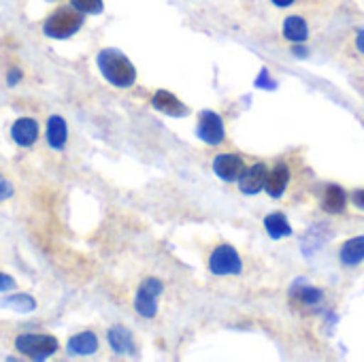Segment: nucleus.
Returning <instances> with one entry per match:
<instances>
[{"label": "nucleus", "mask_w": 364, "mask_h": 362, "mask_svg": "<svg viewBox=\"0 0 364 362\" xmlns=\"http://www.w3.org/2000/svg\"><path fill=\"white\" fill-rule=\"evenodd\" d=\"M96 64L100 75L115 87H130L136 81V68L134 64L128 60V55L115 47H107L102 51H98L96 55Z\"/></svg>", "instance_id": "f257e3e1"}, {"label": "nucleus", "mask_w": 364, "mask_h": 362, "mask_svg": "<svg viewBox=\"0 0 364 362\" xmlns=\"http://www.w3.org/2000/svg\"><path fill=\"white\" fill-rule=\"evenodd\" d=\"M83 28V13L77 11L73 4L70 6H60L55 9L43 23V34L49 38H70Z\"/></svg>", "instance_id": "f03ea898"}, {"label": "nucleus", "mask_w": 364, "mask_h": 362, "mask_svg": "<svg viewBox=\"0 0 364 362\" xmlns=\"http://www.w3.org/2000/svg\"><path fill=\"white\" fill-rule=\"evenodd\" d=\"M58 348H60V344L51 335L26 333V335H19L15 339V350L21 352L26 358H32V361H47L49 356H53L58 352Z\"/></svg>", "instance_id": "7ed1b4c3"}, {"label": "nucleus", "mask_w": 364, "mask_h": 362, "mask_svg": "<svg viewBox=\"0 0 364 362\" xmlns=\"http://www.w3.org/2000/svg\"><path fill=\"white\" fill-rule=\"evenodd\" d=\"M162 292H164V284L160 280H154V277L145 280L139 286L136 297H134V309H136V314L143 316V318H147V320L156 318V314H158V297Z\"/></svg>", "instance_id": "20e7f679"}, {"label": "nucleus", "mask_w": 364, "mask_h": 362, "mask_svg": "<svg viewBox=\"0 0 364 362\" xmlns=\"http://www.w3.org/2000/svg\"><path fill=\"white\" fill-rule=\"evenodd\" d=\"M209 271L213 275H239L243 260L232 245H218L209 256Z\"/></svg>", "instance_id": "39448f33"}, {"label": "nucleus", "mask_w": 364, "mask_h": 362, "mask_svg": "<svg viewBox=\"0 0 364 362\" xmlns=\"http://www.w3.org/2000/svg\"><path fill=\"white\" fill-rule=\"evenodd\" d=\"M196 137L207 145H220L226 137V128H224L222 117L215 111H203L198 117Z\"/></svg>", "instance_id": "423d86ee"}, {"label": "nucleus", "mask_w": 364, "mask_h": 362, "mask_svg": "<svg viewBox=\"0 0 364 362\" xmlns=\"http://www.w3.org/2000/svg\"><path fill=\"white\" fill-rule=\"evenodd\" d=\"M213 171L222 181L230 183V181H239L245 175L247 166H245V160L237 154H220L213 160Z\"/></svg>", "instance_id": "0eeeda50"}, {"label": "nucleus", "mask_w": 364, "mask_h": 362, "mask_svg": "<svg viewBox=\"0 0 364 362\" xmlns=\"http://www.w3.org/2000/svg\"><path fill=\"white\" fill-rule=\"evenodd\" d=\"M107 341L111 346V350L119 356H134L136 354V346H134V339H132V333L122 326V324H115L109 329L107 333Z\"/></svg>", "instance_id": "6e6552de"}, {"label": "nucleus", "mask_w": 364, "mask_h": 362, "mask_svg": "<svg viewBox=\"0 0 364 362\" xmlns=\"http://www.w3.org/2000/svg\"><path fill=\"white\" fill-rule=\"evenodd\" d=\"M151 105H154V109H158L160 113L171 115V117H186L190 113V109L175 94H171L166 90H158L151 98Z\"/></svg>", "instance_id": "1a4fd4ad"}, {"label": "nucleus", "mask_w": 364, "mask_h": 362, "mask_svg": "<svg viewBox=\"0 0 364 362\" xmlns=\"http://www.w3.org/2000/svg\"><path fill=\"white\" fill-rule=\"evenodd\" d=\"M290 299L307 312H320L324 305V292L314 286H294Z\"/></svg>", "instance_id": "9d476101"}, {"label": "nucleus", "mask_w": 364, "mask_h": 362, "mask_svg": "<svg viewBox=\"0 0 364 362\" xmlns=\"http://www.w3.org/2000/svg\"><path fill=\"white\" fill-rule=\"evenodd\" d=\"M267 175H269L267 164H264V162H256V164H254L252 169H247L245 175L239 179L241 192H243V194H250V196L262 192V188H264V183H267Z\"/></svg>", "instance_id": "9b49d317"}, {"label": "nucleus", "mask_w": 364, "mask_h": 362, "mask_svg": "<svg viewBox=\"0 0 364 362\" xmlns=\"http://www.w3.org/2000/svg\"><path fill=\"white\" fill-rule=\"evenodd\" d=\"M288 181H290V169L286 162H277L269 175H267V183H264V190L271 198H282L286 188H288Z\"/></svg>", "instance_id": "f8f14e48"}, {"label": "nucleus", "mask_w": 364, "mask_h": 362, "mask_svg": "<svg viewBox=\"0 0 364 362\" xmlns=\"http://www.w3.org/2000/svg\"><path fill=\"white\" fill-rule=\"evenodd\" d=\"M11 137L19 147H30L38 139V124L32 117H19L11 126Z\"/></svg>", "instance_id": "ddd939ff"}, {"label": "nucleus", "mask_w": 364, "mask_h": 362, "mask_svg": "<svg viewBox=\"0 0 364 362\" xmlns=\"http://www.w3.org/2000/svg\"><path fill=\"white\" fill-rule=\"evenodd\" d=\"M66 350L70 356H92L98 350V337L92 331L73 335L66 344Z\"/></svg>", "instance_id": "4468645a"}, {"label": "nucleus", "mask_w": 364, "mask_h": 362, "mask_svg": "<svg viewBox=\"0 0 364 362\" xmlns=\"http://www.w3.org/2000/svg\"><path fill=\"white\" fill-rule=\"evenodd\" d=\"M47 143H49V147H53V149H64V145H66V139H68V126H66V122L60 117V115H51L49 119H47Z\"/></svg>", "instance_id": "2eb2a0df"}, {"label": "nucleus", "mask_w": 364, "mask_h": 362, "mask_svg": "<svg viewBox=\"0 0 364 362\" xmlns=\"http://www.w3.org/2000/svg\"><path fill=\"white\" fill-rule=\"evenodd\" d=\"M346 205H348V192L341 186L331 183L322 196V209L326 213H343Z\"/></svg>", "instance_id": "dca6fc26"}, {"label": "nucleus", "mask_w": 364, "mask_h": 362, "mask_svg": "<svg viewBox=\"0 0 364 362\" xmlns=\"http://www.w3.org/2000/svg\"><path fill=\"white\" fill-rule=\"evenodd\" d=\"M339 258L343 267H358L360 262H364V237H354L346 241L341 245Z\"/></svg>", "instance_id": "f3484780"}, {"label": "nucleus", "mask_w": 364, "mask_h": 362, "mask_svg": "<svg viewBox=\"0 0 364 362\" xmlns=\"http://www.w3.org/2000/svg\"><path fill=\"white\" fill-rule=\"evenodd\" d=\"M284 36L292 43H303L309 38V23L301 15H290L284 21Z\"/></svg>", "instance_id": "a211bd4d"}, {"label": "nucleus", "mask_w": 364, "mask_h": 362, "mask_svg": "<svg viewBox=\"0 0 364 362\" xmlns=\"http://www.w3.org/2000/svg\"><path fill=\"white\" fill-rule=\"evenodd\" d=\"M264 228H267V233H269L271 239H284V237H290L292 235V226H290L288 218L284 213H279V211L269 213L264 218Z\"/></svg>", "instance_id": "6ab92c4d"}, {"label": "nucleus", "mask_w": 364, "mask_h": 362, "mask_svg": "<svg viewBox=\"0 0 364 362\" xmlns=\"http://www.w3.org/2000/svg\"><path fill=\"white\" fill-rule=\"evenodd\" d=\"M322 226H324V224H316V226H314V228H309V230H307V235L303 237V252H305V256H309L311 252H318V250L326 243V239L331 237L328 226L324 228V233H320V230H322Z\"/></svg>", "instance_id": "aec40b11"}, {"label": "nucleus", "mask_w": 364, "mask_h": 362, "mask_svg": "<svg viewBox=\"0 0 364 362\" xmlns=\"http://www.w3.org/2000/svg\"><path fill=\"white\" fill-rule=\"evenodd\" d=\"M0 307L11 309L15 314H32L36 309V301L30 294H13L0 301Z\"/></svg>", "instance_id": "412c9836"}, {"label": "nucleus", "mask_w": 364, "mask_h": 362, "mask_svg": "<svg viewBox=\"0 0 364 362\" xmlns=\"http://www.w3.org/2000/svg\"><path fill=\"white\" fill-rule=\"evenodd\" d=\"M70 4L81 11L83 15H100L105 11V2L102 0H70Z\"/></svg>", "instance_id": "4be33fe9"}, {"label": "nucleus", "mask_w": 364, "mask_h": 362, "mask_svg": "<svg viewBox=\"0 0 364 362\" xmlns=\"http://www.w3.org/2000/svg\"><path fill=\"white\" fill-rule=\"evenodd\" d=\"M256 87H262V90H277V81L271 77L269 68H262L258 73V79H256Z\"/></svg>", "instance_id": "5701e85b"}, {"label": "nucleus", "mask_w": 364, "mask_h": 362, "mask_svg": "<svg viewBox=\"0 0 364 362\" xmlns=\"http://www.w3.org/2000/svg\"><path fill=\"white\" fill-rule=\"evenodd\" d=\"M13 194H15V188H13V183H11L6 177H2V175H0V203L9 201Z\"/></svg>", "instance_id": "b1692460"}, {"label": "nucleus", "mask_w": 364, "mask_h": 362, "mask_svg": "<svg viewBox=\"0 0 364 362\" xmlns=\"http://www.w3.org/2000/svg\"><path fill=\"white\" fill-rule=\"evenodd\" d=\"M15 288V280L6 273H0V292H9Z\"/></svg>", "instance_id": "393cba45"}, {"label": "nucleus", "mask_w": 364, "mask_h": 362, "mask_svg": "<svg viewBox=\"0 0 364 362\" xmlns=\"http://www.w3.org/2000/svg\"><path fill=\"white\" fill-rule=\"evenodd\" d=\"M21 77H23V73H21L19 68H11L9 75H6V83H9V85H15V83L21 81Z\"/></svg>", "instance_id": "a878e982"}, {"label": "nucleus", "mask_w": 364, "mask_h": 362, "mask_svg": "<svg viewBox=\"0 0 364 362\" xmlns=\"http://www.w3.org/2000/svg\"><path fill=\"white\" fill-rule=\"evenodd\" d=\"M352 203H354L356 207L364 209V190H356V192H352Z\"/></svg>", "instance_id": "bb28decb"}, {"label": "nucleus", "mask_w": 364, "mask_h": 362, "mask_svg": "<svg viewBox=\"0 0 364 362\" xmlns=\"http://www.w3.org/2000/svg\"><path fill=\"white\" fill-rule=\"evenodd\" d=\"M356 49L364 55V28L356 30Z\"/></svg>", "instance_id": "cd10ccee"}, {"label": "nucleus", "mask_w": 364, "mask_h": 362, "mask_svg": "<svg viewBox=\"0 0 364 362\" xmlns=\"http://www.w3.org/2000/svg\"><path fill=\"white\" fill-rule=\"evenodd\" d=\"M292 51H294V55H299V58H307V55H309V49L303 47V45H294Z\"/></svg>", "instance_id": "c85d7f7f"}, {"label": "nucleus", "mask_w": 364, "mask_h": 362, "mask_svg": "<svg viewBox=\"0 0 364 362\" xmlns=\"http://www.w3.org/2000/svg\"><path fill=\"white\" fill-rule=\"evenodd\" d=\"M275 6H279V9H288V6H292V4H296V0H271Z\"/></svg>", "instance_id": "c756f323"}, {"label": "nucleus", "mask_w": 364, "mask_h": 362, "mask_svg": "<svg viewBox=\"0 0 364 362\" xmlns=\"http://www.w3.org/2000/svg\"><path fill=\"white\" fill-rule=\"evenodd\" d=\"M47 2H53V0H47Z\"/></svg>", "instance_id": "7c9ffc66"}]
</instances>
